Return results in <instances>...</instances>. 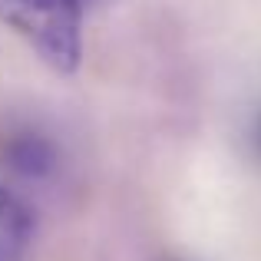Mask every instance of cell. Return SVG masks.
I'll return each instance as SVG.
<instances>
[{"label": "cell", "mask_w": 261, "mask_h": 261, "mask_svg": "<svg viewBox=\"0 0 261 261\" xmlns=\"http://www.w3.org/2000/svg\"><path fill=\"white\" fill-rule=\"evenodd\" d=\"M251 146H255V152H258V159H261V109H258V116H255V126H251Z\"/></svg>", "instance_id": "obj_4"}, {"label": "cell", "mask_w": 261, "mask_h": 261, "mask_svg": "<svg viewBox=\"0 0 261 261\" xmlns=\"http://www.w3.org/2000/svg\"><path fill=\"white\" fill-rule=\"evenodd\" d=\"M0 159L17 178L27 182H43L57 172L60 166V149L53 146V139H46L37 129H20V133L7 136L0 146Z\"/></svg>", "instance_id": "obj_2"}, {"label": "cell", "mask_w": 261, "mask_h": 261, "mask_svg": "<svg viewBox=\"0 0 261 261\" xmlns=\"http://www.w3.org/2000/svg\"><path fill=\"white\" fill-rule=\"evenodd\" d=\"M83 0H0V23L37 50L50 70L76 73L83 60Z\"/></svg>", "instance_id": "obj_1"}, {"label": "cell", "mask_w": 261, "mask_h": 261, "mask_svg": "<svg viewBox=\"0 0 261 261\" xmlns=\"http://www.w3.org/2000/svg\"><path fill=\"white\" fill-rule=\"evenodd\" d=\"M33 245V212L17 192L0 185V261H27Z\"/></svg>", "instance_id": "obj_3"}]
</instances>
